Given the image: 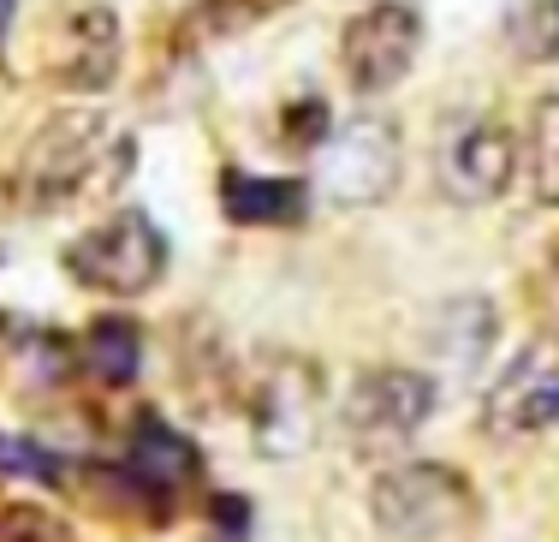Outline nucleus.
Here are the masks:
<instances>
[{
    "instance_id": "nucleus-3",
    "label": "nucleus",
    "mask_w": 559,
    "mask_h": 542,
    "mask_svg": "<svg viewBox=\"0 0 559 542\" xmlns=\"http://www.w3.org/2000/svg\"><path fill=\"white\" fill-rule=\"evenodd\" d=\"M66 274L84 293L143 298L167 274V233L143 209H114V215H102L96 227H84L66 245Z\"/></svg>"
},
{
    "instance_id": "nucleus-7",
    "label": "nucleus",
    "mask_w": 559,
    "mask_h": 542,
    "mask_svg": "<svg viewBox=\"0 0 559 542\" xmlns=\"http://www.w3.org/2000/svg\"><path fill=\"white\" fill-rule=\"evenodd\" d=\"M417 55H423V12L411 0H369L340 31V72L352 84V96L364 102L405 84Z\"/></svg>"
},
{
    "instance_id": "nucleus-10",
    "label": "nucleus",
    "mask_w": 559,
    "mask_h": 542,
    "mask_svg": "<svg viewBox=\"0 0 559 542\" xmlns=\"http://www.w3.org/2000/svg\"><path fill=\"white\" fill-rule=\"evenodd\" d=\"M435 174H441L452 203H495V197H506V185L518 174L512 131L495 126V120H459L441 138Z\"/></svg>"
},
{
    "instance_id": "nucleus-13",
    "label": "nucleus",
    "mask_w": 559,
    "mask_h": 542,
    "mask_svg": "<svg viewBox=\"0 0 559 542\" xmlns=\"http://www.w3.org/2000/svg\"><path fill=\"white\" fill-rule=\"evenodd\" d=\"M221 215L233 227H298L310 215V185L304 179H274V174H221Z\"/></svg>"
},
{
    "instance_id": "nucleus-12",
    "label": "nucleus",
    "mask_w": 559,
    "mask_h": 542,
    "mask_svg": "<svg viewBox=\"0 0 559 542\" xmlns=\"http://www.w3.org/2000/svg\"><path fill=\"white\" fill-rule=\"evenodd\" d=\"M495 340H500V310L483 293L447 298L441 310L429 316V358L441 364L452 381H471L476 369L488 364Z\"/></svg>"
},
{
    "instance_id": "nucleus-19",
    "label": "nucleus",
    "mask_w": 559,
    "mask_h": 542,
    "mask_svg": "<svg viewBox=\"0 0 559 542\" xmlns=\"http://www.w3.org/2000/svg\"><path fill=\"white\" fill-rule=\"evenodd\" d=\"M197 7H203V19L215 24V31H245V24L280 12L286 0H197Z\"/></svg>"
},
{
    "instance_id": "nucleus-8",
    "label": "nucleus",
    "mask_w": 559,
    "mask_h": 542,
    "mask_svg": "<svg viewBox=\"0 0 559 542\" xmlns=\"http://www.w3.org/2000/svg\"><path fill=\"white\" fill-rule=\"evenodd\" d=\"M441 405V381L429 369H405V364H381L345 388L340 423L357 447H405L423 423Z\"/></svg>"
},
{
    "instance_id": "nucleus-23",
    "label": "nucleus",
    "mask_w": 559,
    "mask_h": 542,
    "mask_svg": "<svg viewBox=\"0 0 559 542\" xmlns=\"http://www.w3.org/2000/svg\"><path fill=\"white\" fill-rule=\"evenodd\" d=\"M12 346H19V334H12V322H7V316H0V364L12 358Z\"/></svg>"
},
{
    "instance_id": "nucleus-16",
    "label": "nucleus",
    "mask_w": 559,
    "mask_h": 542,
    "mask_svg": "<svg viewBox=\"0 0 559 542\" xmlns=\"http://www.w3.org/2000/svg\"><path fill=\"white\" fill-rule=\"evenodd\" d=\"M506 48L530 66L559 60V0H506Z\"/></svg>"
},
{
    "instance_id": "nucleus-14",
    "label": "nucleus",
    "mask_w": 559,
    "mask_h": 542,
    "mask_svg": "<svg viewBox=\"0 0 559 542\" xmlns=\"http://www.w3.org/2000/svg\"><path fill=\"white\" fill-rule=\"evenodd\" d=\"M78 369L96 376L102 388H131L143 369V328L131 316H96L78 334Z\"/></svg>"
},
{
    "instance_id": "nucleus-11",
    "label": "nucleus",
    "mask_w": 559,
    "mask_h": 542,
    "mask_svg": "<svg viewBox=\"0 0 559 542\" xmlns=\"http://www.w3.org/2000/svg\"><path fill=\"white\" fill-rule=\"evenodd\" d=\"M119 471H126V478L143 488V500H150L162 519L173 512V500L191 495V488L203 483V459H197L191 435H179L173 423H162L155 412H143L138 423H131Z\"/></svg>"
},
{
    "instance_id": "nucleus-9",
    "label": "nucleus",
    "mask_w": 559,
    "mask_h": 542,
    "mask_svg": "<svg viewBox=\"0 0 559 542\" xmlns=\"http://www.w3.org/2000/svg\"><path fill=\"white\" fill-rule=\"evenodd\" d=\"M559 423V346L554 340H530L500 381L483 393V429L495 441H518V435H542Z\"/></svg>"
},
{
    "instance_id": "nucleus-1",
    "label": "nucleus",
    "mask_w": 559,
    "mask_h": 542,
    "mask_svg": "<svg viewBox=\"0 0 559 542\" xmlns=\"http://www.w3.org/2000/svg\"><path fill=\"white\" fill-rule=\"evenodd\" d=\"M138 167V138L108 108H60L24 138L7 174V197L24 215H66L84 203H108Z\"/></svg>"
},
{
    "instance_id": "nucleus-22",
    "label": "nucleus",
    "mask_w": 559,
    "mask_h": 542,
    "mask_svg": "<svg viewBox=\"0 0 559 542\" xmlns=\"http://www.w3.org/2000/svg\"><path fill=\"white\" fill-rule=\"evenodd\" d=\"M530 298H536V310L548 316V322H559V239L542 250L536 274H530Z\"/></svg>"
},
{
    "instance_id": "nucleus-21",
    "label": "nucleus",
    "mask_w": 559,
    "mask_h": 542,
    "mask_svg": "<svg viewBox=\"0 0 559 542\" xmlns=\"http://www.w3.org/2000/svg\"><path fill=\"white\" fill-rule=\"evenodd\" d=\"M209 542H250V507L238 495L209 500Z\"/></svg>"
},
{
    "instance_id": "nucleus-6",
    "label": "nucleus",
    "mask_w": 559,
    "mask_h": 542,
    "mask_svg": "<svg viewBox=\"0 0 559 542\" xmlns=\"http://www.w3.org/2000/svg\"><path fill=\"white\" fill-rule=\"evenodd\" d=\"M245 417L250 435H257V453L298 459L316 441V423H322V369L298 352L262 358V369L245 381Z\"/></svg>"
},
{
    "instance_id": "nucleus-15",
    "label": "nucleus",
    "mask_w": 559,
    "mask_h": 542,
    "mask_svg": "<svg viewBox=\"0 0 559 542\" xmlns=\"http://www.w3.org/2000/svg\"><path fill=\"white\" fill-rule=\"evenodd\" d=\"M524 167L542 209H559V96H542L524 126Z\"/></svg>"
},
{
    "instance_id": "nucleus-5",
    "label": "nucleus",
    "mask_w": 559,
    "mask_h": 542,
    "mask_svg": "<svg viewBox=\"0 0 559 542\" xmlns=\"http://www.w3.org/2000/svg\"><path fill=\"white\" fill-rule=\"evenodd\" d=\"M119 19L108 0H60L36 31V72L72 96H102L119 78Z\"/></svg>"
},
{
    "instance_id": "nucleus-4",
    "label": "nucleus",
    "mask_w": 559,
    "mask_h": 542,
    "mask_svg": "<svg viewBox=\"0 0 559 542\" xmlns=\"http://www.w3.org/2000/svg\"><path fill=\"white\" fill-rule=\"evenodd\" d=\"M405 179V143L388 114H352L316 150V191L340 209L388 203Z\"/></svg>"
},
{
    "instance_id": "nucleus-17",
    "label": "nucleus",
    "mask_w": 559,
    "mask_h": 542,
    "mask_svg": "<svg viewBox=\"0 0 559 542\" xmlns=\"http://www.w3.org/2000/svg\"><path fill=\"white\" fill-rule=\"evenodd\" d=\"M0 471H12V478H36L48 488L66 483V459L48 441H31V435H0Z\"/></svg>"
},
{
    "instance_id": "nucleus-24",
    "label": "nucleus",
    "mask_w": 559,
    "mask_h": 542,
    "mask_svg": "<svg viewBox=\"0 0 559 542\" xmlns=\"http://www.w3.org/2000/svg\"><path fill=\"white\" fill-rule=\"evenodd\" d=\"M12 19H19V0H0V36H7Z\"/></svg>"
},
{
    "instance_id": "nucleus-20",
    "label": "nucleus",
    "mask_w": 559,
    "mask_h": 542,
    "mask_svg": "<svg viewBox=\"0 0 559 542\" xmlns=\"http://www.w3.org/2000/svg\"><path fill=\"white\" fill-rule=\"evenodd\" d=\"M328 131H334V120H328L322 102H316V96H298V108H292V120H286V138L298 143V150H322Z\"/></svg>"
},
{
    "instance_id": "nucleus-2",
    "label": "nucleus",
    "mask_w": 559,
    "mask_h": 542,
    "mask_svg": "<svg viewBox=\"0 0 559 542\" xmlns=\"http://www.w3.org/2000/svg\"><path fill=\"white\" fill-rule=\"evenodd\" d=\"M369 519L388 542H459L476 525V488L441 459H411L369 483Z\"/></svg>"
},
{
    "instance_id": "nucleus-18",
    "label": "nucleus",
    "mask_w": 559,
    "mask_h": 542,
    "mask_svg": "<svg viewBox=\"0 0 559 542\" xmlns=\"http://www.w3.org/2000/svg\"><path fill=\"white\" fill-rule=\"evenodd\" d=\"M0 542H72V531L36 500H12L0 507Z\"/></svg>"
}]
</instances>
